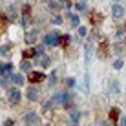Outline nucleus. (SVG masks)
I'll return each mask as SVG.
<instances>
[{
	"label": "nucleus",
	"mask_w": 126,
	"mask_h": 126,
	"mask_svg": "<svg viewBox=\"0 0 126 126\" xmlns=\"http://www.w3.org/2000/svg\"><path fill=\"white\" fill-rule=\"evenodd\" d=\"M60 44H62V46H68V44H69V35H64V37H60Z\"/></svg>",
	"instance_id": "obj_26"
},
{
	"label": "nucleus",
	"mask_w": 126,
	"mask_h": 126,
	"mask_svg": "<svg viewBox=\"0 0 126 126\" xmlns=\"http://www.w3.org/2000/svg\"><path fill=\"white\" fill-rule=\"evenodd\" d=\"M104 126H110V124H104Z\"/></svg>",
	"instance_id": "obj_35"
},
{
	"label": "nucleus",
	"mask_w": 126,
	"mask_h": 126,
	"mask_svg": "<svg viewBox=\"0 0 126 126\" xmlns=\"http://www.w3.org/2000/svg\"><path fill=\"white\" fill-rule=\"evenodd\" d=\"M20 99H22V93H20L18 88H9L7 90V101L11 104H18Z\"/></svg>",
	"instance_id": "obj_1"
},
{
	"label": "nucleus",
	"mask_w": 126,
	"mask_h": 126,
	"mask_svg": "<svg viewBox=\"0 0 126 126\" xmlns=\"http://www.w3.org/2000/svg\"><path fill=\"white\" fill-rule=\"evenodd\" d=\"M24 123L29 124V126L37 124L38 123V113H35V111H28V113L24 115Z\"/></svg>",
	"instance_id": "obj_4"
},
{
	"label": "nucleus",
	"mask_w": 126,
	"mask_h": 126,
	"mask_svg": "<svg viewBox=\"0 0 126 126\" xmlns=\"http://www.w3.org/2000/svg\"><path fill=\"white\" fill-rule=\"evenodd\" d=\"M68 18H69V26L71 28H79V24H80V18H79V15H68Z\"/></svg>",
	"instance_id": "obj_12"
},
{
	"label": "nucleus",
	"mask_w": 126,
	"mask_h": 126,
	"mask_svg": "<svg viewBox=\"0 0 126 126\" xmlns=\"http://www.w3.org/2000/svg\"><path fill=\"white\" fill-rule=\"evenodd\" d=\"M53 24H57V26H60V24H62V18H60L59 15H55V16H53Z\"/></svg>",
	"instance_id": "obj_29"
},
{
	"label": "nucleus",
	"mask_w": 126,
	"mask_h": 126,
	"mask_svg": "<svg viewBox=\"0 0 126 126\" xmlns=\"http://www.w3.org/2000/svg\"><path fill=\"white\" fill-rule=\"evenodd\" d=\"M69 97H71V95H69L68 92H60V93H57V95L53 97V102L64 104V102H68V101H69Z\"/></svg>",
	"instance_id": "obj_6"
},
{
	"label": "nucleus",
	"mask_w": 126,
	"mask_h": 126,
	"mask_svg": "<svg viewBox=\"0 0 126 126\" xmlns=\"http://www.w3.org/2000/svg\"><path fill=\"white\" fill-rule=\"evenodd\" d=\"M33 55H37V51H35V49H26V51H22V57L24 59H31Z\"/></svg>",
	"instance_id": "obj_19"
},
{
	"label": "nucleus",
	"mask_w": 126,
	"mask_h": 126,
	"mask_svg": "<svg viewBox=\"0 0 126 126\" xmlns=\"http://www.w3.org/2000/svg\"><path fill=\"white\" fill-rule=\"evenodd\" d=\"M11 80L15 82V84H24V75H22V73H13Z\"/></svg>",
	"instance_id": "obj_14"
},
{
	"label": "nucleus",
	"mask_w": 126,
	"mask_h": 126,
	"mask_svg": "<svg viewBox=\"0 0 126 126\" xmlns=\"http://www.w3.org/2000/svg\"><path fill=\"white\" fill-rule=\"evenodd\" d=\"M77 9H79V11H86V0H80V2L79 4H77Z\"/></svg>",
	"instance_id": "obj_25"
},
{
	"label": "nucleus",
	"mask_w": 126,
	"mask_h": 126,
	"mask_svg": "<svg viewBox=\"0 0 126 126\" xmlns=\"http://www.w3.org/2000/svg\"><path fill=\"white\" fill-rule=\"evenodd\" d=\"M28 80L29 82H42V80H46V75L44 73H40V71H29L28 73Z\"/></svg>",
	"instance_id": "obj_3"
},
{
	"label": "nucleus",
	"mask_w": 126,
	"mask_h": 126,
	"mask_svg": "<svg viewBox=\"0 0 126 126\" xmlns=\"http://www.w3.org/2000/svg\"><path fill=\"white\" fill-rule=\"evenodd\" d=\"M49 9L51 11H59L60 9V2H59V0H51V2H49Z\"/></svg>",
	"instance_id": "obj_18"
},
{
	"label": "nucleus",
	"mask_w": 126,
	"mask_h": 126,
	"mask_svg": "<svg viewBox=\"0 0 126 126\" xmlns=\"http://www.w3.org/2000/svg\"><path fill=\"white\" fill-rule=\"evenodd\" d=\"M84 88L86 90L90 88V77H88V73H86V77H84Z\"/></svg>",
	"instance_id": "obj_31"
},
{
	"label": "nucleus",
	"mask_w": 126,
	"mask_h": 126,
	"mask_svg": "<svg viewBox=\"0 0 126 126\" xmlns=\"http://www.w3.org/2000/svg\"><path fill=\"white\" fill-rule=\"evenodd\" d=\"M0 55H2V57H9V55H11V44L0 46Z\"/></svg>",
	"instance_id": "obj_13"
},
{
	"label": "nucleus",
	"mask_w": 126,
	"mask_h": 126,
	"mask_svg": "<svg viewBox=\"0 0 126 126\" xmlns=\"http://www.w3.org/2000/svg\"><path fill=\"white\" fill-rule=\"evenodd\" d=\"M35 51H37L38 57H42V55H44V46H37V47H35Z\"/></svg>",
	"instance_id": "obj_27"
},
{
	"label": "nucleus",
	"mask_w": 126,
	"mask_h": 126,
	"mask_svg": "<svg viewBox=\"0 0 126 126\" xmlns=\"http://www.w3.org/2000/svg\"><path fill=\"white\" fill-rule=\"evenodd\" d=\"M123 66H124V60H123V59H117L115 62H113V69H117V71H119V69H123Z\"/></svg>",
	"instance_id": "obj_20"
},
{
	"label": "nucleus",
	"mask_w": 126,
	"mask_h": 126,
	"mask_svg": "<svg viewBox=\"0 0 126 126\" xmlns=\"http://www.w3.org/2000/svg\"><path fill=\"white\" fill-rule=\"evenodd\" d=\"M69 119H71V126H79V119H80V111L73 110L69 113Z\"/></svg>",
	"instance_id": "obj_10"
},
{
	"label": "nucleus",
	"mask_w": 126,
	"mask_h": 126,
	"mask_svg": "<svg viewBox=\"0 0 126 126\" xmlns=\"http://www.w3.org/2000/svg\"><path fill=\"white\" fill-rule=\"evenodd\" d=\"M4 126H13V121H11V119H7L6 123H4Z\"/></svg>",
	"instance_id": "obj_32"
},
{
	"label": "nucleus",
	"mask_w": 126,
	"mask_h": 126,
	"mask_svg": "<svg viewBox=\"0 0 126 126\" xmlns=\"http://www.w3.org/2000/svg\"><path fill=\"white\" fill-rule=\"evenodd\" d=\"M84 57H86V64H90V60H92V44H86V47H84Z\"/></svg>",
	"instance_id": "obj_15"
},
{
	"label": "nucleus",
	"mask_w": 126,
	"mask_h": 126,
	"mask_svg": "<svg viewBox=\"0 0 126 126\" xmlns=\"http://www.w3.org/2000/svg\"><path fill=\"white\" fill-rule=\"evenodd\" d=\"M37 37H38V31H37V29H29V31L28 33H26V42H28V44H33V42L35 40H37Z\"/></svg>",
	"instance_id": "obj_8"
},
{
	"label": "nucleus",
	"mask_w": 126,
	"mask_h": 126,
	"mask_svg": "<svg viewBox=\"0 0 126 126\" xmlns=\"http://www.w3.org/2000/svg\"><path fill=\"white\" fill-rule=\"evenodd\" d=\"M77 33H79V37L82 38V37H86V33H88V29H86L84 26H79V28H77Z\"/></svg>",
	"instance_id": "obj_24"
},
{
	"label": "nucleus",
	"mask_w": 126,
	"mask_h": 126,
	"mask_svg": "<svg viewBox=\"0 0 126 126\" xmlns=\"http://www.w3.org/2000/svg\"><path fill=\"white\" fill-rule=\"evenodd\" d=\"M121 126H126V117H123V121H121Z\"/></svg>",
	"instance_id": "obj_33"
},
{
	"label": "nucleus",
	"mask_w": 126,
	"mask_h": 126,
	"mask_svg": "<svg viewBox=\"0 0 126 126\" xmlns=\"http://www.w3.org/2000/svg\"><path fill=\"white\" fill-rule=\"evenodd\" d=\"M11 71H13V64H4L2 66V75H11Z\"/></svg>",
	"instance_id": "obj_16"
},
{
	"label": "nucleus",
	"mask_w": 126,
	"mask_h": 126,
	"mask_svg": "<svg viewBox=\"0 0 126 126\" xmlns=\"http://www.w3.org/2000/svg\"><path fill=\"white\" fill-rule=\"evenodd\" d=\"M111 16H113V18H123L124 16V7L121 6V4H113V6H111Z\"/></svg>",
	"instance_id": "obj_5"
},
{
	"label": "nucleus",
	"mask_w": 126,
	"mask_h": 126,
	"mask_svg": "<svg viewBox=\"0 0 126 126\" xmlns=\"http://www.w3.org/2000/svg\"><path fill=\"white\" fill-rule=\"evenodd\" d=\"M29 68H31V62H29L28 59H22V62H20V69H22V71H29Z\"/></svg>",
	"instance_id": "obj_17"
},
{
	"label": "nucleus",
	"mask_w": 126,
	"mask_h": 126,
	"mask_svg": "<svg viewBox=\"0 0 126 126\" xmlns=\"http://www.w3.org/2000/svg\"><path fill=\"white\" fill-rule=\"evenodd\" d=\"M111 49H113L117 55H121V53L124 51V46H123V44H113V46H111Z\"/></svg>",
	"instance_id": "obj_21"
},
{
	"label": "nucleus",
	"mask_w": 126,
	"mask_h": 126,
	"mask_svg": "<svg viewBox=\"0 0 126 126\" xmlns=\"http://www.w3.org/2000/svg\"><path fill=\"white\" fill-rule=\"evenodd\" d=\"M119 115H121V110L113 106L110 110V121H111V123H117V121H119Z\"/></svg>",
	"instance_id": "obj_11"
},
{
	"label": "nucleus",
	"mask_w": 126,
	"mask_h": 126,
	"mask_svg": "<svg viewBox=\"0 0 126 126\" xmlns=\"http://www.w3.org/2000/svg\"><path fill=\"white\" fill-rule=\"evenodd\" d=\"M44 44H46V46H59V44H60V35H59L57 31L47 33L46 37H44Z\"/></svg>",
	"instance_id": "obj_2"
},
{
	"label": "nucleus",
	"mask_w": 126,
	"mask_h": 126,
	"mask_svg": "<svg viewBox=\"0 0 126 126\" xmlns=\"http://www.w3.org/2000/svg\"><path fill=\"white\" fill-rule=\"evenodd\" d=\"M57 82V73H51V77H49V84H55Z\"/></svg>",
	"instance_id": "obj_30"
},
{
	"label": "nucleus",
	"mask_w": 126,
	"mask_h": 126,
	"mask_svg": "<svg viewBox=\"0 0 126 126\" xmlns=\"http://www.w3.org/2000/svg\"><path fill=\"white\" fill-rule=\"evenodd\" d=\"M110 90H111V93H119V82H117V80H111Z\"/></svg>",
	"instance_id": "obj_23"
},
{
	"label": "nucleus",
	"mask_w": 126,
	"mask_h": 126,
	"mask_svg": "<svg viewBox=\"0 0 126 126\" xmlns=\"http://www.w3.org/2000/svg\"><path fill=\"white\" fill-rule=\"evenodd\" d=\"M38 62H40V66H42V68L49 66V57H46V55H42V57H40V60H38Z\"/></svg>",
	"instance_id": "obj_22"
},
{
	"label": "nucleus",
	"mask_w": 126,
	"mask_h": 126,
	"mask_svg": "<svg viewBox=\"0 0 126 126\" xmlns=\"http://www.w3.org/2000/svg\"><path fill=\"white\" fill-rule=\"evenodd\" d=\"M66 82H68V86H69V88H73V86H75V77H68Z\"/></svg>",
	"instance_id": "obj_28"
},
{
	"label": "nucleus",
	"mask_w": 126,
	"mask_h": 126,
	"mask_svg": "<svg viewBox=\"0 0 126 126\" xmlns=\"http://www.w3.org/2000/svg\"><path fill=\"white\" fill-rule=\"evenodd\" d=\"M26 97H28L29 101H37V99H38V88H35V86H29L28 92H26Z\"/></svg>",
	"instance_id": "obj_7"
},
{
	"label": "nucleus",
	"mask_w": 126,
	"mask_h": 126,
	"mask_svg": "<svg viewBox=\"0 0 126 126\" xmlns=\"http://www.w3.org/2000/svg\"><path fill=\"white\" fill-rule=\"evenodd\" d=\"M113 2H115V4H117V2H119V0H113Z\"/></svg>",
	"instance_id": "obj_34"
},
{
	"label": "nucleus",
	"mask_w": 126,
	"mask_h": 126,
	"mask_svg": "<svg viewBox=\"0 0 126 126\" xmlns=\"http://www.w3.org/2000/svg\"><path fill=\"white\" fill-rule=\"evenodd\" d=\"M108 46H110V44H108V40H102V42H101V46H99V49H97V53H99V57H101V59L106 57V53H108Z\"/></svg>",
	"instance_id": "obj_9"
}]
</instances>
